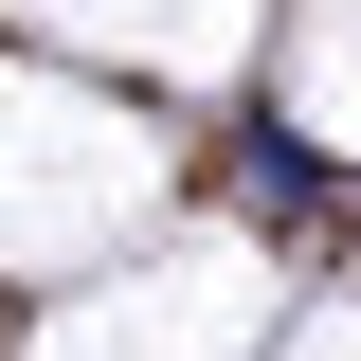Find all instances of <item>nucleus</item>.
Returning <instances> with one entry per match:
<instances>
[{
	"label": "nucleus",
	"instance_id": "1",
	"mask_svg": "<svg viewBox=\"0 0 361 361\" xmlns=\"http://www.w3.org/2000/svg\"><path fill=\"white\" fill-rule=\"evenodd\" d=\"M217 199H235V217H271V235H325V217H343L325 145H307V127H271V109H253V127L217 145Z\"/></svg>",
	"mask_w": 361,
	"mask_h": 361
}]
</instances>
